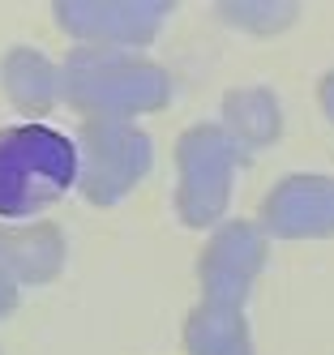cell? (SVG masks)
Returning a JSON list of instances; mask_svg holds the SVG:
<instances>
[{"label": "cell", "instance_id": "6da1fadb", "mask_svg": "<svg viewBox=\"0 0 334 355\" xmlns=\"http://www.w3.org/2000/svg\"><path fill=\"white\" fill-rule=\"evenodd\" d=\"M77 180V150L65 133L17 124L0 133V214L31 218L65 197Z\"/></svg>", "mask_w": 334, "mask_h": 355}]
</instances>
